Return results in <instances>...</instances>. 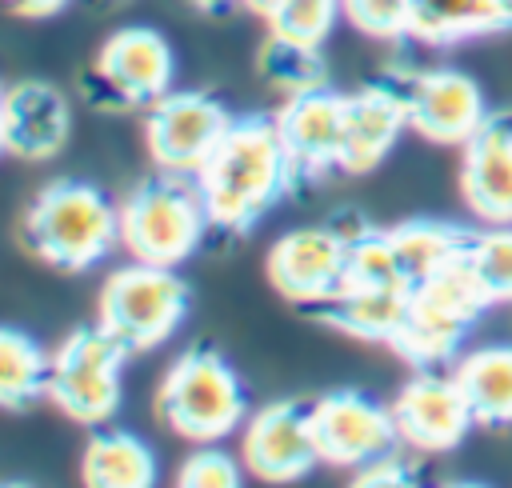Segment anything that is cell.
<instances>
[{"mask_svg":"<svg viewBox=\"0 0 512 488\" xmlns=\"http://www.w3.org/2000/svg\"><path fill=\"white\" fill-rule=\"evenodd\" d=\"M84 484L92 488H148L156 484V452L128 428L96 432L84 448Z\"/></svg>","mask_w":512,"mask_h":488,"instance_id":"603a6c76","label":"cell"},{"mask_svg":"<svg viewBox=\"0 0 512 488\" xmlns=\"http://www.w3.org/2000/svg\"><path fill=\"white\" fill-rule=\"evenodd\" d=\"M204 228H212L196 176L184 172H156L140 180L128 200L120 204V244L132 260L176 268L196 248Z\"/></svg>","mask_w":512,"mask_h":488,"instance_id":"277c9868","label":"cell"},{"mask_svg":"<svg viewBox=\"0 0 512 488\" xmlns=\"http://www.w3.org/2000/svg\"><path fill=\"white\" fill-rule=\"evenodd\" d=\"M344 20L376 40H404L412 24V0H344Z\"/></svg>","mask_w":512,"mask_h":488,"instance_id":"f1b7e54d","label":"cell"},{"mask_svg":"<svg viewBox=\"0 0 512 488\" xmlns=\"http://www.w3.org/2000/svg\"><path fill=\"white\" fill-rule=\"evenodd\" d=\"M24 240L44 264L84 272L120 244V208L96 184L52 180L24 216Z\"/></svg>","mask_w":512,"mask_h":488,"instance_id":"7a4b0ae2","label":"cell"},{"mask_svg":"<svg viewBox=\"0 0 512 488\" xmlns=\"http://www.w3.org/2000/svg\"><path fill=\"white\" fill-rule=\"evenodd\" d=\"M52 380V360L40 352V344L32 336H24L20 328H4L0 336V400L4 408L20 412L28 408L40 392H48Z\"/></svg>","mask_w":512,"mask_h":488,"instance_id":"cb8c5ba5","label":"cell"},{"mask_svg":"<svg viewBox=\"0 0 512 488\" xmlns=\"http://www.w3.org/2000/svg\"><path fill=\"white\" fill-rule=\"evenodd\" d=\"M248 412V392L232 364L208 348L184 352L156 388V416L184 440L208 444L228 436Z\"/></svg>","mask_w":512,"mask_h":488,"instance_id":"5b68a950","label":"cell"},{"mask_svg":"<svg viewBox=\"0 0 512 488\" xmlns=\"http://www.w3.org/2000/svg\"><path fill=\"white\" fill-rule=\"evenodd\" d=\"M368 228L360 216H336L316 228L284 232L268 252V280L292 304H316L344 288L348 268V240Z\"/></svg>","mask_w":512,"mask_h":488,"instance_id":"ba28073f","label":"cell"},{"mask_svg":"<svg viewBox=\"0 0 512 488\" xmlns=\"http://www.w3.org/2000/svg\"><path fill=\"white\" fill-rule=\"evenodd\" d=\"M16 16H24V20H44V16H56L68 0H4Z\"/></svg>","mask_w":512,"mask_h":488,"instance_id":"1f68e13d","label":"cell"},{"mask_svg":"<svg viewBox=\"0 0 512 488\" xmlns=\"http://www.w3.org/2000/svg\"><path fill=\"white\" fill-rule=\"evenodd\" d=\"M172 76L176 60L168 40L156 28L128 24L104 40L92 68L96 92H88V100L104 108H152L160 96L172 92Z\"/></svg>","mask_w":512,"mask_h":488,"instance_id":"9c48e42d","label":"cell"},{"mask_svg":"<svg viewBox=\"0 0 512 488\" xmlns=\"http://www.w3.org/2000/svg\"><path fill=\"white\" fill-rule=\"evenodd\" d=\"M256 68L260 76L280 88L284 96H300V92H312V88H328V64L320 56L316 44H300V40H288V36H276L268 32L260 56H256Z\"/></svg>","mask_w":512,"mask_h":488,"instance_id":"d4e9b609","label":"cell"},{"mask_svg":"<svg viewBox=\"0 0 512 488\" xmlns=\"http://www.w3.org/2000/svg\"><path fill=\"white\" fill-rule=\"evenodd\" d=\"M488 304L492 296L480 284L472 260H452L408 292V308L392 336V348L416 368H440L460 352L464 336L476 328Z\"/></svg>","mask_w":512,"mask_h":488,"instance_id":"3957f363","label":"cell"},{"mask_svg":"<svg viewBox=\"0 0 512 488\" xmlns=\"http://www.w3.org/2000/svg\"><path fill=\"white\" fill-rule=\"evenodd\" d=\"M468 260H472L480 284L488 288L492 304L512 300V224H492L488 232H476Z\"/></svg>","mask_w":512,"mask_h":488,"instance_id":"83f0119b","label":"cell"},{"mask_svg":"<svg viewBox=\"0 0 512 488\" xmlns=\"http://www.w3.org/2000/svg\"><path fill=\"white\" fill-rule=\"evenodd\" d=\"M128 356L132 352L100 320L76 328L52 356L48 400L80 424L108 420L120 408V372Z\"/></svg>","mask_w":512,"mask_h":488,"instance_id":"52a82bcc","label":"cell"},{"mask_svg":"<svg viewBox=\"0 0 512 488\" xmlns=\"http://www.w3.org/2000/svg\"><path fill=\"white\" fill-rule=\"evenodd\" d=\"M312 428L320 444V460L336 468H364L388 452H396L400 428L392 408L376 404L364 392H328L324 400L312 404Z\"/></svg>","mask_w":512,"mask_h":488,"instance_id":"8fae6325","label":"cell"},{"mask_svg":"<svg viewBox=\"0 0 512 488\" xmlns=\"http://www.w3.org/2000/svg\"><path fill=\"white\" fill-rule=\"evenodd\" d=\"M344 288H396V292H412L396 248L388 240V232L376 228H360L348 240V268H344Z\"/></svg>","mask_w":512,"mask_h":488,"instance_id":"484cf974","label":"cell"},{"mask_svg":"<svg viewBox=\"0 0 512 488\" xmlns=\"http://www.w3.org/2000/svg\"><path fill=\"white\" fill-rule=\"evenodd\" d=\"M244 464L272 484L308 476L320 464L312 404H300V400L264 404L244 428Z\"/></svg>","mask_w":512,"mask_h":488,"instance_id":"5bb4252c","label":"cell"},{"mask_svg":"<svg viewBox=\"0 0 512 488\" xmlns=\"http://www.w3.org/2000/svg\"><path fill=\"white\" fill-rule=\"evenodd\" d=\"M404 96H408V128L432 144L464 148L492 116L484 108L480 84L456 68H432V72L404 76Z\"/></svg>","mask_w":512,"mask_h":488,"instance_id":"4fadbf2b","label":"cell"},{"mask_svg":"<svg viewBox=\"0 0 512 488\" xmlns=\"http://www.w3.org/2000/svg\"><path fill=\"white\" fill-rule=\"evenodd\" d=\"M292 160L276 116H236L216 152L196 172L208 220L220 232H248L284 192H292Z\"/></svg>","mask_w":512,"mask_h":488,"instance_id":"6da1fadb","label":"cell"},{"mask_svg":"<svg viewBox=\"0 0 512 488\" xmlns=\"http://www.w3.org/2000/svg\"><path fill=\"white\" fill-rule=\"evenodd\" d=\"M500 32H512V0H412V24L404 40L456 44Z\"/></svg>","mask_w":512,"mask_h":488,"instance_id":"ffe728a7","label":"cell"},{"mask_svg":"<svg viewBox=\"0 0 512 488\" xmlns=\"http://www.w3.org/2000/svg\"><path fill=\"white\" fill-rule=\"evenodd\" d=\"M188 304H192V292L176 268L136 260L128 268H116L104 280L96 320L128 352H144L180 328V320L188 316Z\"/></svg>","mask_w":512,"mask_h":488,"instance_id":"8992f818","label":"cell"},{"mask_svg":"<svg viewBox=\"0 0 512 488\" xmlns=\"http://www.w3.org/2000/svg\"><path fill=\"white\" fill-rule=\"evenodd\" d=\"M388 240L396 248V260H400L408 284L416 288L424 276L440 272L444 264L464 260L476 244V232L448 224V220H404V224L388 228Z\"/></svg>","mask_w":512,"mask_h":488,"instance_id":"44dd1931","label":"cell"},{"mask_svg":"<svg viewBox=\"0 0 512 488\" xmlns=\"http://www.w3.org/2000/svg\"><path fill=\"white\" fill-rule=\"evenodd\" d=\"M460 192L484 224H512V116H488L464 144Z\"/></svg>","mask_w":512,"mask_h":488,"instance_id":"e0dca14e","label":"cell"},{"mask_svg":"<svg viewBox=\"0 0 512 488\" xmlns=\"http://www.w3.org/2000/svg\"><path fill=\"white\" fill-rule=\"evenodd\" d=\"M232 112L208 92H168L148 108V152L156 168L196 176L232 128Z\"/></svg>","mask_w":512,"mask_h":488,"instance_id":"30bf717a","label":"cell"},{"mask_svg":"<svg viewBox=\"0 0 512 488\" xmlns=\"http://www.w3.org/2000/svg\"><path fill=\"white\" fill-rule=\"evenodd\" d=\"M68 100L48 80H16L4 92V148L16 160H48L68 140Z\"/></svg>","mask_w":512,"mask_h":488,"instance_id":"ac0fdd59","label":"cell"},{"mask_svg":"<svg viewBox=\"0 0 512 488\" xmlns=\"http://www.w3.org/2000/svg\"><path fill=\"white\" fill-rule=\"evenodd\" d=\"M336 16H344V0H284L272 16H268V28L276 36H288V40H300V44H324Z\"/></svg>","mask_w":512,"mask_h":488,"instance_id":"4316f807","label":"cell"},{"mask_svg":"<svg viewBox=\"0 0 512 488\" xmlns=\"http://www.w3.org/2000/svg\"><path fill=\"white\" fill-rule=\"evenodd\" d=\"M176 480L184 488H236L244 476H240V464L224 448H212V440H208L204 448H196L180 464V476Z\"/></svg>","mask_w":512,"mask_h":488,"instance_id":"f546056e","label":"cell"},{"mask_svg":"<svg viewBox=\"0 0 512 488\" xmlns=\"http://www.w3.org/2000/svg\"><path fill=\"white\" fill-rule=\"evenodd\" d=\"M404 308H408V292H396V288H340L316 304H304L300 312L344 336L392 344L404 320Z\"/></svg>","mask_w":512,"mask_h":488,"instance_id":"d6986e66","label":"cell"},{"mask_svg":"<svg viewBox=\"0 0 512 488\" xmlns=\"http://www.w3.org/2000/svg\"><path fill=\"white\" fill-rule=\"evenodd\" d=\"M188 4H196L200 12H220V8H228L232 0H188Z\"/></svg>","mask_w":512,"mask_h":488,"instance_id":"836d02e7","label":"cell"},{"mask_svg":"<svg viewBox=\"0 0 512 488\" xmlns=\"http://www.w3.org/2000/svg\"><path fill=\"white\" fill-rule=\"evenodd\" d=\"M456 380L472 404L476 424H512V344H484L456 364Z\"/></svg>","mask_w":512,"mask_h":488,"instance_id":"7402d4cb","label":"cell"},{"mask_svg":"<svg viewBox=\"0 0 512 488\" xmlns=\"http://www.w3.org/2000/svg\"><path fill=\"white\" fill-rule=\"evenodd\" d=\"M408 128V96L404 80L364 84L360 92L344 96V156L340 172H372Z\"/></svg>","mask_w":512,"mask_h":488,"instance_id":"2e32d148","label":"cell"},{"mask_svg":"<svg viewBox=\"0 0 512 488\" xmlns=\"http://www.w3.org/2000/svg\"><path fill=\"white\" fill-rule=\"evenodd\" d=\"M392 416H396L400 440L412 452H448L476 424L456 372L448 376L440 368H420L392 400Z\"/></svg>","mask_w":512,"mask_h":488,"instance_id":"7c38bea8","label":"cell"},{"mask_svg":"<svg viewBox=\"0 0 512 488\" xmlns=\"http://www.w3.org/2000/svg\"><path fill=\"white\" fill-rule=\"evenodd\" d=\"M416 480H420L416 464L404 460L400 452H388V456L352 472V484H364V488H396V484H416Z\"/></svg>","mask_w":512,"mask_h":488,"instance_id":"4dcf8cb0","label":"cell"},{"mask_svg":"<svg viewBox=\"0 0 512 488\" xmlns=\"http://www.w3.org/2000/svg\"><path fill=\"white\" fill-rule=\"evenodd\" d=\"M280 140L292 160L296 184L324 180L328 172H340L344 156V96L332 88H312L300 96H288L276 116Z\"/></svg>","mask_w":512,"mask_h":488,"instance_id":"9a60e30c","label":"cell"},{"mask_svg":"<svg viewBox=\"0 0 512 488\" xmlns=\"http://www.w3.org/2000/svg\"><path fill=\"white\" fill-rule=\"evenodd\" d=\"M244 4H248V8L256 12V16H272V12H276V8L284 4V0H244Z\"/></svg>","mask_w":512,"mask_h":488,"instance_id":"d6a6232c","label":"cell"}]
</instances>
